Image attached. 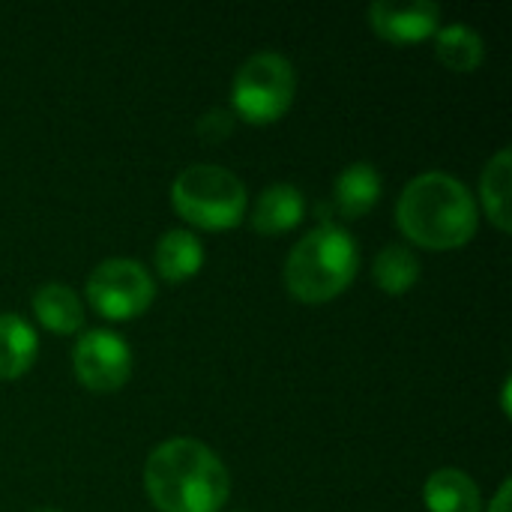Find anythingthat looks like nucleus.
<instances>
[{"label": "nucleus", "instance_id": "nucleus-1", "mask_svg": "<svg viewBox=\"0 0 512 512\" xmlns=\"http://www.w3.org/2000/svg\"><path fill=\"white\" fill-rule=\"evenodd\" d=\"M144 489L159 512H219L228 501L231 480L210 447L174 438L147 456Z\"/></svg>", "mask_w": 512, "mask_h": 512}, {"label": "nucleus", "instance_id": "nucleus-2", "mask_svg": "<svg viewBox=\"0 0 512 512\" xmlns=\"http://www.w3.org/2000/svg\"><path fill=\"white\" fill-rule=\"evenodd\" d=\"M396 222L423 249H459L477 234V204L456 177L429 171L402 189Z\"/></svg>", "mask_w": 512, "mask_h": 512}, {"label": "nucleus", "instance_id": "nucleus-3", "mask_svg": "<svg viewBox=\"0 0 512 512\" xmlns=\"http://www.w3.org/2000/svg\"><path fill=\"white\" fill-rule=\"evenodd\" d=\"M357 267L360 252L354 237L336 225H321L291 249L285 261V285L300 303H327L354 282Z\"/></svg>", "mask_w": 512, "mask_h": 512}, {"label": "nucleus", "instance_id": "nucleus-4", "mask_svg": "<svg viewBox=\"0 0 512 512\" xmlns=\"http://www.w3.org/2000/svg\"><path fill=\"white\" fill-rule=\"evenodd\" d=\"M171 204L195 228L228 231L246 216V189L228 168L192 165L174 180Z\"/></svg>", "mask_w": 512, "mask_h": 512}, {"label": "nucleus", "instance_id": "nucleus-5", "mask_svg": "<svg viewBox=\"0 0 512 512\" xmlns=\"http://www.w3.org/2000/svg\"><path fill=\"white\" fill-rule=\"evenodd\" d=\"M294 90H297L294 66L282 54L261 51V54H252L237 69L231 102H234V111L246 123L267 126L288 114L294 102Z\"/></svg>", "mask_w": 512, "mask_h": 512}, {"label": "nucleus", "instance_id": "nucleus-6", "mask_svg": "<svg viewBox=\"0 0 512 512\" xmlns=\"http://www.w3.org/2000/svg\"><path fill=\"white\" fill-rule=\"evenodd\" d=\"M156 297L150 273L132 258H108L87 279L90 306L108 321H129L150 309Z\"/></svg>", "mask_w": 512, "mask_h": 512}, {"label": "nucleus", "instance_id": "nucleus-7", "mask_svg": "<svg viewBox=\"0 0 512 512\" xmlns=\"http://www.w3.org/2000/svg\"><path fill=\"white\" fill-rule=\"evenodd\" d=\"M72 369L81 387L93 393H114L132 375V351L111 330H90L75 342Z\"/></svg>", "mask_w": 512, "mask_h": 512}, {"label": "nucleus", "instance_id": "nucleus-8", "mask_svg": "<svg viewBox=\"0 0 512 512\" xmlns=\"http://www.w3.org/2000/svg\"><path fill=\"white\" fill-rule=\"evenodd\" d=\"M369 24L387 42L411 45V42H423L438 33L441 6L432 0H414V3L378 0L369 6Z\"/></svg>", "mask_w": 512, "mask_h": 512}, {"label": "nucleus", "instance_id": "nucleus-9", "mask_svg": "<svg viewBox=\"0 0 512 512\" xmlns=\"http://www.w3.org/2000/svg\"><path fill=\"white\" fill-rule=\"evenodd\" d=\"M303 213H306V204H303L300 189L291 183H273L258 195L252 207V228L264 237L285 234L303 222Z\"/></svg>", "mask_w": 512, "mask_h": 512}, {"label": "nucleus", "instance_id": "nucleus-10", "mask_svg": "<svg viewBox=\"0 0 512 512\" xmlns=\"http://www.w3.org/2000/svg\"><path fill=\"white\" fill-rule=\"evenodd\" d=\"M378 198H381V177L372 162H354L336 177L333 201L339 216L360 219L378 204Z\"/></svg>", "mask_w": 512, "mask_h": 512}, {"label": "nucleus", "instance_id": "nucleus-11", "mask_svg": "<svg viewBox=\"0 0 512 512\" xmlns=\"http://www.w3.org/2000/svg\"><path fill=\"white\" fill-rule=\"evenodd\" d=\"M33 315H36V321L45 330L60 333V336L78 333L81 324H84L81 300L63 282H45L42 288H36V294H33Z\"/></svg>", "mask_w": 512, "mask_h": 512}, {"label": "nucleus", "instance_id": "nucleus-12", "mask_svg": "<svg viewBox=\"0 0 512 512\" xmlns=\"http://www.w3.org/2000/svg\"><path fill=\"white\" fill-rule=\"evenodd\" d=\"M423 501L429 512H480V489L465 471L441 468L426 480Z\"/></svg>", "mask_w": 512, "mask_h": 512}, {"label": "nucleus", "instance_id": "nucleus-13", "mask_svg": "<svg viewBox=\"0 0 512 512\" xmlns=\"http://www.w3.org/2000/svg\"><path fill=\"white\" fill-rule=\"evenodd\" d=\"M156 270L165 282L177 285L192 279L201 264H204V246L192 231H168L159 243H156Z\"/></svg>", "mask_w": 512, "mask_h": 512}, {"label": "nucleus", "instance_id": "nucleus-14", "mask_svg": "<svg viewBox=\"0 0 512 512\" xmlns=\"http://www.w3.org/2000/svg\"><path fill=\"white\" fill-rule=\"evenodd\" d=\"M36 351H39L36 330L18 315H0V378L3 381L21 378L33 366Z\"/></svg>", "mask_w": 512, "mask_h": 512}, {"label": "nucleus", "instance_id": "nucleus-15", "mask_svg": "<svg viewBox=\"0 0 512 512\" xmlns=\"http://www.w3.org/2000/svg\"><path fill=\"white\" fill-rule=\"evenodd\" d=\"M483 39L468 24H447L435 33V57L453 72H474L483 63Z\"/></svg>", "mask_w": 512, "mask_h": 512}, {"label": "nucleus", "instance_id": "nucleus-16", "mask_svg": "<svg viewBox=\"0 0 512 512\" xmlns=\"http://www.w3.org/2000/svg\"><path fill=\"white\" fill-rule=\"evenodd\" d=\"M510 177H512V153L501 150L483 171L480 180V198L489 213V219L501 228L510 231Z\"/></svg>", "mask_w": 512, "mask_h": 512}, {"label": "nucleus", "instance_id": "nucleus-17", "mask_svg": "<svg viewBox=\"0 0 512 512\" xmlns=\"http://www.w3.org/2000/svg\"><path fill=\"white\" fill-rule=\"evenodd\" d=\"M372 273H375V282H378V288L384 294L399 297V294L411 291L414 282L420 279V261H417V255L408 246L393 243V246L378 252Z\"/></svg>", "mask_w": 512, "mask_h": 512}, {"label": "nucleus", "instance_id": "nucleus-18", "mask_svg": "<svg viewBox=\"0 0 512 512\" xmlns=\"http://www.w3.org/2000/svg\"><path fill=\"white\" fill-rule=\"evenodd\" d=\"M198 132L204 135V138H222V135H228L231 132V114H225V111H210L201 123H198Z\"/></svg>", "mask_w": 512, "mask_h": 512}, {"label": "nucleus", "instance_id": "nucleus-19", "mask_svg": "<svg viewBox=\"0 0 512 512\" xmlns=\"http://www.w3.org/2000/svg\"><path fill=\"white\" fill-rule=\"evenodd\" d=\"M510 498H512V483L507 480L501 489H498V495H495V501L489 504V512H510Z\"/></svg>", "mask_w": 512, "mask_h": 512}, {"label": "nucleus", "instance_id": "nucleus-20", "mask_svg": "<svg viewBox=\"0 0 512 512\" xmlns=\"http://www.w3.org/2000/svg\"><path fill=\"white\" fill-rule=\"evenodd\" d=\"M504 414L510 417V381H507V387H504Z\"/></svg>", "mask_w": 512, "mask_h": 512}, {"label": "nucleus", "instance_id": "nucleus-21", "mask_svg": "<svg viewBox=\"0 0 512 512\" xmlns=\"http://www.w3.org/2000/svg\"><path fill=\"white\" fill-rule=\"evenodd\" d=\"M48 512H51V510H48Z\"/></svg>", "mask_w": 512, "mask_h": 512}]
</instances>
